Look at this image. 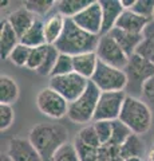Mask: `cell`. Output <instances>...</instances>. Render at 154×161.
Segmentation results:
<instances>
[{
  "label": "cell",
  "mask_w": 154,
  "mask_h": 161,
  "mask_svg": "<svg viewBox=\"0 0 154 161\" xmlns=\"http://www.w3.org/2000/svg\"><path fill=\"white\" fill-rule=\"evenodd\" d=\"M28 140L43 161H52L58 150L68 142V130L62 124L40 122L29 130Z\"/></svg>",
  "instance_id": "1"
},
{
  "label": "cell",
  "mask_w": 154,
  "mask_h": 161,
  "mask_svg": "<svg viewBox=\"0 0 154 161\" xmlns=\"http://www.w3.org/2000/svg\"><path fill=\"white\" fill-rule=\"evenodd\" d=\"M98 35H91L74 23L72 19H66L63 34L55 43V48L61 54L77 57L86 53H95L99 43Z\"/></svg>",
  "instance_id": "2"
},
{
  "label": "cell",
  "mask_w": 154,
  "mask_h": 161,
  "mask_svg": "<svg viewBox=\"0 0 154 161\" xmlns=\"http://www.w3.org/2000/svg\"><path fill=\"white\" fill-rule=\"evenodd\" d=\"M119 121L125 124L137 136L146 134L151 129L154 122V114L151 109L141 98L127 95L123 103Z\"/></svg>",
  "instance_id": "3"
},
{
  "label": "cell",
  "mask_w": 154,
  "mask_h": 161,
  "mask_svg": "<svg viewBox=\"0 0 154 161\" xmlns=\"http://www.w3.org/2000/svg\"><path fill=\"white\" fill-rule=\"evenodd\" d=\"M101 94L102 92L90 80L84 93L78 99L68 105V119L74 124L84 125V126L93 124Z\"/></svg>",
  "instance_id": "4"
},
{
  "label": "cell",
  "mask_w": 154,
  "mask_h": 161,
  "mask_svg": "<svg viewBox=\"0 0 154 161\" xmlns=\"http://www.w3.org/2000/svg\"><path fill=\"white\" fill-rule=\"evenodd\" d=\"M125 73L127 75V87L125 90L126 94L141 98L143 85L147 79L154 77V63L138 54H133L129 58Z\"/></svg>",
  "instance_id": "5"
},
{
  "label": "cell",
  "mask_w": 154,
  "mask_h": 161,
  "mask_svg": "<svg viewBox=\"0 0 154 161\" xmlns=\"http://www.w3.org/2000/svg\"><path fill=\"white\" fill-rule=\"evenodd\" d=\"M102 93L125 92L127 87V75L125 70L117 69L99 60L98 67L90 79Z\"/></svg>",
  "instance_id": "6"
},
{
  "label": "cell",
  "mask_w": 154,
  "mask_h": 161,
  "mask_svg": "<svg viewBox=\"0 0 154 161\" xmlns=\"http://www.w3.org/2000/svg\"><path fill=\"white\" fill-rule=\"evenodd\" d=\"M35 101L39 112L51 119L63 118L68 113V105L70 103L50 86L39 90Z\"/></svg>",
  "instance_id": "7"
},
{
  "label": "cell",
  "mask_w": 154,
  "mask_h": 161,
  "mask_svg": "<svg viewBox=\"0 0 154 161\" xmlns=\"http://www.w3.org/2000/svg\"><path fill=\"white\" fill-rule=\"evenodd\" d=\"M88 83H90L88 79L81 77L77 73H70L61 77H51L48 86L58 92L68 103H71L84 93Z\"/></svg>",
  "instance_id": "8"
},
{
  "label": "cell",
  "mask_w": 154,
  "mask_h": 161,
  "mask_svg": "<svg viewBox=\"0 0 154 161\" xmlns=\"http://www.w3.org/2000/svg\"><path fill=\"white\" fill-rule=\"evenodd\" d=\"M95 54L101 62L117 69L125 70L129 63L127 54L123 51L122 47L115 42V39L110 34L101 35Z\"/></svg>",
  "instance_id": "9"
},
{
  "label": "cell",
  "mask_w": 154,
  "mask_h": 161,
  "mask_svg": "<svg viewBox=\"0 0 154 161\" xmlns=\"http://www.w3.org/2000/svg\"><path fill=\"white\" fill-rule=\"evenodd\" d=\"M127 97L126 92H106L102 93L98 101L94 121H117L121 115L123 103Z\"/></svg>",
  "instance_id": "10"
},
{
  "label": "cell",
  "mask_w": 154,
  "mask_h": 161,
  "mask_svg": "<svg viewBox=\"0 0 154 161\" xmlns=\"http://www.w3.org/2000/svg\"><path fill=\"white\" fill-rule=\"evenodd\" d=\"M74 23L78 27H81L86 32L91 35H102L103 27V16H102V6L99 0H94L87 6L82 12H79L77 16L72 18Z\"/></svg>",
  "instance_id": "11"
},
{
  "label": "cell",
  "mask_w": 154,
  "mask_h": 161,
  "mask_svg": "<svg viewBox=\"0 0 154 161\" xmlns=\"http://www.w3.org/2000/svg\"><path fill=\"white\" fill-rule=\"evenodd\" d=\"M7 154L11 161H43L28 138L13 137L8 141Z\"/></svg>",
  "instance_id": "12"
},
{
  "label": "cell",
  "mask_w": 154,
  "mask_h": 161,
  "mask_svg": "<svg viewBox=\"0 0 154 161\" xmlns=\"http://www.w3.org/2000/svg\"><path fill=\"white\" fill-rule=\"evenodd\" d=\"M102 6V16H103V27L102 35L109 34L113 28H115L119 16L125 11L121 4V0H99Z\"/></svg>",
  "instance_id": "13"
},
{
  "label": "cell",
  "mask_w": 154,
  "mask_h": 161,
  "mask_svg": "<svg viewBox=\"0 0 154 161\" xmlns=\"http://www.w3.org/2000/svg\"><path fill=\"white\" fill-rule=\"evenodd\" d=\"M150 19H146L143 16H140L138 14L133 12L131 9H125L122 15L119 16L115 27L123 31L134 32V34H143L147 24L150 23Z\"/></svg>",
  "instance_id": "14"
},
{
  "label": "cell",
  "mask_w": 154,
  "mask_h": 161,
  "mask_svg": "<svg viewBox=\"0 0 154 161\" xmlns=\"http://www.w3.org/2000/svg\"><path fill=\"white\" fill-rule=\"evenodd\" d=\"M6 20L11 24V27L15 30V32L18 34V36L22 38L23 35L31 28L34 22L36 20V16L23 6L9 14Z\"/></svg>",
  "instance_id": "15"
},
{
  "label": "cell",
  "mask_w": 154,
  "mask_h": 161,
  "mask_svg": "<svg viewBox=\"0 0 154 161\" xmlns=\"http://www.w3.org/2000/svg\"><path fill=\"white\" fill-rule=\"evenodd\" d=\"M109 34L115 39V42L122 47V50L127 54L129 58L133 54L137 53V48L140 47V44L143 40V34H134V32L123 31V30H119L117 27L113 28Z\"/></svg>",
  "instance_id": "16"
},
{
  "label": "cell",
  "mask_w": 154,
  "mask_h": 161,
  "mask_svg": "<svg viewBox=\"0 0 154 161\" xmlns=\"http://www.w3.org/2000/svg\"><path fill=\"white\" fill-rule=\"evenodd\" d=\"M74 60V73L90 80L98 67L99 59L95 53H86L77 57H72Z\"/></svg>",
  "instance_id": "17"
},
{
  "label": "cell",
  "mask_w": 154,
  "mask_h": 161,
  "mask_svg": "<svg viewBox=\"0 0 154 161\" xmlns=\"http://www.w3.org/2000/svg\"><path fill=\"white\" fill-rule=\"evenodd\" d=\"M20 43V38L15 32L7 20L2 22V30H0V57L4 60H8L9 54L12 50Z\"/></svg>",
  "instance_id": "18"
},
{
  "label": "cell",
  "mask_w": 154,
  "mask_h": 161,
  "mask_svg": "<svg viewBox=\"0 0 154 161\" xmlns=\"http://www.w3.org/2000/svg\"><path fill=\"white\" fill-rule=\"evenodd\" d=\"M64 26H66V18L58 12L51 15L44 22V38L48 46H55V43L62 36Z\"/></svg>",
  "instance_id": "19"
},
{
  "label": "cell",
  "mask_w": 154,
  "mask_h": 161,
  "mask_svg": "<svg viewBox=\"0 0 154 161\" xmlns=\"http://www.w3.org/2000/svg\"><path fill=\"white\" fill-rule=\"evenodd\" d=\"M20 43L29 48H35L47 44L46 38H44V22L42 20V18H36L31 28L20 38Z\"/></svg>",
  "instance_id": "20"
},
{
  "label": "cell",
  "mask_w": 154,
  "mask_h": 161,
  "mask_svg": "<svg viewBox=\"0 0 154 161\" xmlns=\"http://www.w3.org/2000/svg\"><path fill=\"white\" fill-rule=\"evenodd\" d=\"M121 149V154L123 158H131V157H140L143 158L146 156V145H145V141L141 138V136H137V134H131L130 137L126 140V142L119 147Z\"/></svg>",
  "instance_id": "21"
},
{
  "label": "cell",
  "mask_w": 154,
  "mask_h": 161,
  "mask_svg": "<svg viewBox=\"0 0 154 161\" xmlns=\"http://www.w3.org/2000/svg\"><path fill=\"white\" fill-rule=\"evenodd\" d=\"M19 98V86L16 80L8 75L0 77V103L12 105Z\"/></svg>",
  "instance_id": "22"
},
{
  "label": "cell",
  "mask_w": 154,
  "mask_h": 161,
  "mask_svg": "<svg viewBox=\"0 0 154 161\" xmlns=\"http://www.w3.org/2000/svg\"><path fill=\"white\" fill-rule=\"evenodd\" d=\"M93 0H59L56 2L58 14L63 15L66 19H72L79 12H82Z\"/></svg>",
  "instance_id": "23"
},
{
  "label": "cell",
  "mask_w": 154,
  "mask_h": 161,
  "mask_svg": "<svg viewBox=\"0 0 154 161\" xmlns=\"http://www.w3.org/2000/svg\"><path fill=\"white\" fill-rule=\"evenodd\" d=\"M135 54L154 63V20L147 24V27L143 31V40L137 48Z\"/></svg>",
  "instance_id": "24"
},
{
  "label": "cell",
  "mask_w": 154,
  "mask_h": 161,
  "mask_svg": "<svg viewBox=\"0 0 154 161\" xmlns=\"http://www.w3.org/2000/svg\"><path fill=\"white\" fill-rule=\"evenodd\" d=\"M133 133L125 124H122L119 119L113 121V138L109 145L113 147H122L126 142V140L130 137Z\"/></svg>",
  "instance_id": "25"
},
{
  "label": "cell",
  "mask_w": 154,
  "mask_h": 161,
  "mask_svg": "<svg viewBox=\"0 0 154 161\" xmlns=\"http://www.w3.org/2000/svg\"><path fill=\"white\" fill-rule=\"evenodd\" d=\"M75 140H78L79 142H82L83 145L90 147V148H101L102 147L101 142H99L98 136L95 133V129L93 126V124L86 125V126H83L81 130H79Z\"/></svg>",
  "instance_id": "26"
},
{
  "label": "cell",
  "mask_w": 154,
  "mask_h": 161,
  "mask_svg": "<svg viewBox=\"0 0 154 161\" xmlns=\"http://www.w3.org/2000/svg\"><path fill=\"white\" fill-rule=\"evenodd\" d=\"M54 6H56V2L54 0H27L24 2V7L36 18L44 16Z\"/></svg>",
  "instance_id": "27"
},
{
  "label": "cell",
  "mask_w": 154,
  "mask_h": 161,
  "mask_svg": "<svg viewBox=\"0 0 154 161\" xmlns=\"http://www.w3.org/2000/svg\"><path fill=\"white\" fill-rule=\"evenodd\" d=\"M47 51H48V44H44V46H40V47L31 48V53H29V58H28L26 69L36 73L38 70L42 67L44 59H46Z\"/></svg>",
  "instance_id": "28"
},
{
  "label": "cell",
  "mask_w": 154,
  "mask_h": 161,
  "mask_svg": "<svg viewBox=\"0 0 154 161\" xmlns=\"http://www.w3.org/2000/svg\"><path fill=\"white\" fill-rule=\"evenodd\" d=\"M101 145H109L113 138V121H95L93 122Z\"/></svg>",
  "instance_id": "29"
},
{
  "label": "cell",
  "mask_w": 154,
  "mask_h": 161,
  "mask_svg": "<svg viewBox=\"0 0 154 161\" xmlns=\"http://www.w3.org/2000/svg\"><path fill=\"white\" fill-rule=\"evenodd\" d=\"M70 73H74L72 57H70V55H67V54H59L56 64L51 73V77H61V75H67Z\"/></svg>",
  "instance_id": "30"
},
{
  "label": "cell",
  "mask_w": 154,
  "mask_h": 161,
  "mask_svg": "<svg viewBox=\"0 0 154 161\" xmlns=\"http://www.w3.org/2000/svg\"><path fill=\"white\" fill-rule=\"evenodd\" d=\"M29 53H31V48L24 46L22 43H19L18 46L12 50V53L9 54L8 60L18 67H26L28 58H29Z\"/></svg>",
  "instance_id": "31"
},
{
  "label": "cell",
  "mask_w": 154,
  "mask_h": 161,
  "mask_svg": "<svg viewBox=\"0 0 154 161\" xmlns=\"http://www.w3.org/2000/svg\"><path fill=\"white\" fill-rule=\"evenodd\" d=\"M59 54L61 53L55 48V46H48V51H47V55H46V59H44L42 67L36 71V74L42 75V77H46V75L51 77V73H52V70H54V67H55V64H56Z\"/></svg>",
  "instance_id": "32"
},
{
  "label": "cell",
  "mask_w": 154,
  "mask_h": 161,
  "mask_svg": "<svg viewBox=\"0 0 154 161\" xmlns=\"http://www.w3.org/2000/svg\"><path fill=\"white\" fill-rule=\"evenodd\" d=\"M52 161H82V160L79 157V153H78L75 144L68 141L66 145H63V147L56 152Z\"/></svg>",
  "instance_id": "33"
},
{
  "label": "cell",
  "mask_w": 154,
  "mask_h": 161,
  "mask_svg": "<svg viewBox=\"0 0 154 161\" xmlns=\"http://www.w3.org/2000/svg\"><path fill=\"white\" fill-rule=\"evenodd\" d=\"M15 121V112L12 105H2L0 103V130L4 132L12 126Z\"/></svg>",
  "instance_id": "34"
},
{
  "label": "cell",
  "mask_w": 154,
  "mask_h": 161,
  "mask_svg": "<svg viewBox=\"0 0 154 161\" xmlns=\"http://www.w3.org/2000/svg\"><path fill=\"white\" fill-rule=\"evenodd\" d=\"M133 12L138 14L140 16L153 20L154 15V0H137L134 7L131 8Z\"/></svg>",
  "instance_id": "35"
},
{
  "label": "cell",
  "mask_w": 154,
  "mask_h": 161,
  "mask_svg": "<svg viewBox=\"0 0 154 161\" xmlns=\"http://www.w3.org/2000/svg\"><path fill=\"white\" fill-rule=\"evenodd\" d=\"M141 99L151 109V112L154 114V77L147 79L145 85H143L142 93H141Z\"/></svg>",
  "instance_id": "36"
},
{
  "label": "cell",
  "mask_w": 154,
  "mask_h": 161,
  "mask_svg": "<svg viewBox=\"0 0 154 161\" xmlns=\"http://www.w3.org/2000/svg\"><path fill=\"white\" fill-rule=\"evenodd\" d=\"M137 0H121V4L123 9H131L134 7V4H135Z\"/></svg>",
  "instance_id": "37"
},
{
  "label": "cell",
  "mask_w": 154,
  "mask_h": 161,
  "mask_svg": "<svg viewBox=\"0 0 154 161\" xmlns=\"http://www.w3.org/2000/svg\"><path fill=\"white\" fill-rule=\"evenodd\" d=\"M145 161H154V144L150 145L145 156Z\"/></svg>",
  "instance_id": "38"
},
{
  "label": "cell",
  "mask_w": 154,
  "mask_h": 161,
  "mask_svg": "<svg viewBox=\"0 0 154 161\" xmlns=\"http://www.w3.org/2000/svg\"><path fill=\"white\" fill-rule=\"evenodd\" d=\"M0 161H11V160H9L7 153H4V154L2 153V156H0Z\"/></svg>",
  "instance_id": "39"
},
{
  "label": "cell",
  "mask_w": 154,
  "mask_h": 161,
  "mask_svg": "<svg viewBox=\"0 0 154 161\" xmlns=\"http://www.w3.org/2000/svg\"><path fill=\"white\" fill-rule=\"evenodd\" d=\"M125 161H145V158H140V157H131V158H126Z\"/></svg>",
  "instance_id": "40"
},
{
  "label": "cell",
  "mask_w": 154,
  "mask_h": 161,
  "mask_svg": "<svg viewBox=\"0 0 154 161\" xmlns=\"http://www.w3.org/2000/svg\"><path fill=\"white\" fill-rule=\"evenodd\" d=\"M7 4H9V2H2V8L3 7H7Z\"/></svg>",
  "instance_id": "41"
},
{
  "label": "cell",
  "mask_w": 154,
  "mask_h": 161,
  "mask_svg": "<svg viewBox=\"0 0 154 161\" xmlns=\"http://www.w3.org/2000/svg\"><path fill=\"white\" fill-rule=\"evenodd\" d=\"M153 20H154V15H153Z\"/></svg>",
  "instance_id": "42"
}]
</instances>
